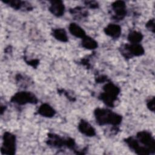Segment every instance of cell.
<instances>
[{"label": "cell", "mask_w": 155, "mask_h": 155, "mask_svg": "<svg viewBox=\"0 0 155 155\" xmlns=\"http://www.w3.org/2000/svg\"><path fill=\"white\" fill-rule=\"evenodd\" d=\"M96 123L99 125L110 124L114 126L119 125L122 121V116L108 109L97 108L94 110Z\"/></svg>", "instance_id": "1"}, {"label": "cell", "mask_w": 155, "mask_h": 155, "mask_svg": "<svg viewBox=\"0 0 155 155\" xmlns=\"http://www.w3.org/2000/svg\"><path fill=\"white\" fill-rule=\"evenodd\" d=\"M104 92L99 96V99L110 107H113L114 102L120 93V89L118 87L112 82H108L103 87Z\"/></svg>", "instance_id": "2"}, {"label": "cell", "mask_w": 155, "mask_h": 155, "mask_svg": "<svg viewBox=\"0 0 155 155\" xmlns=\"http://www.w3.org/2000/svg\"><path fill=\"white\" fill-rule=\"evenodd\" d=\"M3 142L1 147V153L14 154L16 151V137L9 132H5L3 135Z\"/></svg>", "instance_id": "3"}, {"label": "cell", "mask_w": 155, "mask_h": 155, "mask_svg": "<svg viewBox=\"0 0 155 155\" xmlns=\"http://www.w3.org/2000/svg\"><path fill=\"white\" fill-rule=\"evenodd\" d=\"M11 102L22 105L27 104H36L38 102V99L31 92L20 91L16 93L12 96Z\"/></svg>", "instance_id": "4"}, {"label": "cell", "mask_w": 155, "mask_h": 155, "mask_svg": "<svg viewBox=\"0 0 155 155\" xmlns=\"http://www.w3.org/2000/svg\"><path fill=\"white\" fill-rule=\"evenodd\" d=\"M136 139L145 147L149 150L151 153L155 151V141L151 134L147 131H141L137 133Z\"/></svg>", "instance_id": "5"}, {"label": "cell", "mask_w": 155, "mask_h": 155, "mask_svg": "<svg viewBox=\"0 0 155 155\" xmlns=\"http://www.w3.org/2000/svg\"><path fill=\"white\" fill-rule=\"evenodd\" d=\"M122 53L126 58H131L133 56H139L143 54L144 49L139 44H125L123 47Z\"/></svg>", "instance_id": "6"}, {"label": "cell", "mask_w": 155, "mask_h": 155, "mask_svg": "<svg viewBox=\"0 0 155 155\" xmlns=\"http://www.w3.org/2000/svg\"><path fill=\"white\" fill-rule=\"evenodd\" d=\"M125 142L131 150L138 154H150L151 153L148 149L143 145H140L138 140L133 137L125 139Z\"/></svg>", "instance_id": "7"}, {"label": "cell", "mask_w": 155, "mask_h": 155, "mask_svg": "<svg viewBox=\"0 0 155 155\" xmlns=\"http://www.w3.org/2000/svg\"><path fill=\"white\" fill-rule=\"evenodd\" d=\"M112 8L114 12L113 18L114 20H122L127 14L126 5L124 1H117L114 2L111 5Z\"/></svg>", "instance_id": "8"}, {"label": "cell", "mask_w": 155, "mask_h": 155, "mask_svg": "<svg viewBox=\"0 0 155 155\" xmlns=\"http://www.w3.org/2000/svg\"><path fill=\"white\" fill-rule=\"evenodd\" d=\"M47 143L53 147L59 148L62 146H66L67 144V138L64 139L58 135L54 134H48Z\"/></svg>", "instance_id": "9"}, {"label": "cell", "mask_w": 155, "mask_h": 155, "mask_svg": "<svg viewBox=\"0 0 155 155\" xmlns=\"http://www.w3.org/2000/svg\"><path fill=\"white\" fill-rule=\"evenodd\" d=\"M49 10L53 15L60 17L64 13L65 6L62 1H50Z\"/></svg>", "instance_id": "10"}, {"label": "cell", "mask_w": 155, "mask_h": 155, "mask_svg": "<svg viewBox=\"0 0 155 155\" xmlns=\"http://www.w3.org/2000/svg\"><path fill=\"white\" fill-rule=\"evenodd\" d=\"M78 130L83 134L91 137L96 134V130L87 121L81 120L78 124Z\"/></svg>", "instance_id": "11"}, {"label": "cell", "mask_w": 155, "mask_h": 155, "mask_svg": "<svg viewBox=\"0 0 155 155\" xmlns=\"http://www.w3.org/2000/svg\"><path fill=\"white\" fill-rule=\"evenodd\" d=\"M104 32L112 38L117 39L121 34V28L117 24H110L104 28Z\"/></svg>", "instance_id": "12"}, {"label": "cell", "mask_w": 155, "mask_h": 155, "mask_svg": "<svg viewBox=\"0 0 155 155\" xmlns=\"http://www.w3.org/2000/svg\"><path fill=\"white\" fill-rule=\"evenodd\" d=\"M38 113L44 117H51L56 114L55 110L48 104H42L38 108Z\"/></svg>", "instance_id": "13"}, {"label": "cell", "mask_w": 155, "mask_h": 155, "mask_svg": "<svg viewBox=\"0 0 155 155\" xmlns=\"http://www.w3.org/2000/svg\"><path fill=\"white\" fill-rule=\"evenodd\" d=\"M68 30L72 35L77 38H80L82 39L86 36L85 32L83 30V28H82L76 23H71L69 25Z\"/></svg>", "instance_id": "14"}, {"label": "cell", "mask_w": 155, "mask_h": 155, "mask_svg": "<svg viewBox=\"0 0 155 155\" xmlns=\"http://www.w3.org/2000/svg\"><path fill=\"white\" fill-rule=\"evenodd\" d=\"M52 35L53 37L61 42H65L68 41V36L66 31L64 28H54L52 30Z\"/></svg>", "instance_id": "15"}, {"label": "cell", "mask_w": 155, "mask_h": 155, "mask_svg": "<svg viewBox=\"0 0 155 155\" xmlns=\"http://www.w3.org/2000/svg\"><path fill=\"white\" fill-rule=\"evenodd\" d=\"M82 46L88 50H93L97 47V42L92 38L85 36L82 39Z\"/></svg>", "instance_id": "16"}, {"label": "cell", "mask_w": 155, "mask_h": 155, "mask_svg": "<svg viewBox=\"0 0 155 155\" xmlns=\"http://www.w3.org/2000/svg\"><path fill=\"white\" fill-rule=\"evenodd\" d=\"M130 44H139L143 39V35L140 32L137 31H131L127 37Z\"/></svg>", "instance_id": "17"}, {"label": "cell", "mask_w": 155, "mask_h": 155, "mask_svg": "<svg viewBox=\"0 0 155 155\" xmlns=\"http://www.w3.org/2000/svg\"><path fill=\"white\" fill-rule=\"evenodd\" d=\"M4 3L8 4L10 7H12V8L16 9V10H19L22 8L24 7H26L27 5H29L28 4H25L27 2H23L21 1H17V0H8V1H3Z\"/></svg>", "instance_id": "18"}, {"label": "cell", "mask_w": 155, "mask_h": 155, "mask_svg": "<svg viewBox=\"0 0 155 155\" xmlns=\"http://www.w3.org/2000/svg\"><path fill=\"white\" fill-rule=\"evenodd\" d=\"M147 107L148 108V109L150 110H151V111H154V97H153L151 99H149L147 101Z\"/></svg>", "instance_id": "19"}, {"label": "cell", "mask_w": 155, "mask_h": 155, "mask_svg": "<svg viewBox=\"0 0 155 155\" xmlns=\"http://www.w3.org/2000/svg\"><path fill=\"white\" fill-rule=\"evenodd\" d=\"M146 27H147V28L149 30H150V31L154 32V19H150V20L146 24Z\"/></svg>", "instance_id": "20"}, {"label": "cell", "mask_w": 155, "mask_h": 155, "mask_svg": "<svg viewBox=\"0 0 155 155\" xmlns=\"http://www.w3.org/2000/svg\"><path fill=\"white\" fill-rule=\"evenodd\" d=\"M85 4L91 8H96L98 7V4L96 1H85Z\"/></svg>", "instance_id": "21"}, {"label": "cell", "mask_w": 155, "mask_h": 155, "mask_svg": "<svg viewBox=\"0 0 155 155\" xmlns=\"http://www.w3.org/2000/svg\"><path fill=\"white\" fill-rule=\"evenodd\" d=\"M107 79V76H98V77L97 78L96 82H97V83L104 82Z\"/></svg>", "instance_id": "22"}]
</instances>
